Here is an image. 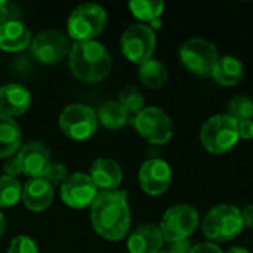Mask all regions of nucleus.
I'll use <instances>...</instances> for the list:
<instances>
[{"label": "nucleus", "instance_id": "19", "mask_svg": "<svg viewBox=\"0 0 253 253\" xmlns=\"http://www.w3.org/2000/svg\"><path fill=\"white\" fill-rule=\"evenodd\" d=\"M31 43L30 28L19 19L7 21L0 25V47L7 52L25 49Z\"/></svg>", "mask_w": 253, "mask_h": 253}, {"label": "nucleus", "instance_id": "18", "mask_svg": "<svg viewBox=\"0 0 253 253\" xmlns=\"http://www.w3.org/2000/svg\"><path fill=\"white\" fill-rule=\"evenodd\" d=\"M89 176L102 191H114L122 184L123 172L116 160L99 157L92 163Z\"/></svg>", "mask_w": 253, "mask_h": 253}, {"label": "nucleus", "instance_id": "31", "mask_svg": "<svg viewBox=\"0 0 253 253\" xmlns=\"http://www.w3.org/2000/svg\"><path fill=\"white\" fill-rule=\"evenodd\" d=\"M3 170L6 172L7 176H16L19 173H22V168H21V163H19V159L18 157H9L4 165H3Z\"/></svg>", "mask_w": 253, "mask_h": 253}, {"label": "nucleus", "instance_id": "38", "mask_svg": "<svg viewBox=\"0 0 253 253\" xmlns=\"http://www.w3.org/2000/svg\"><path fill=\"white\" fill-rule=\"evenodd\" d=\"M159 253H170V252H169V251H160Z\"/></svg>", "mask_w": 253, "mask_h": 253}, {"label": "nucleus", "instance_id": "24", "mask_svg": "<svg viewBox=\"0 0 253 253\" xmlns=\"http://www.w3.org/2000/svg\"><path fill=\"white\" fill-rule=\"evenodd\" d=\"M129 9L138 19L153 24L160 21L165 3L162 0H132L129 1Z\"/></svg>", "mask_w": 253, "mask_h": 253}, {"label": "nucleus", "instance_id": "22", "mask_svg": "<svg viewBox=\"0 0 253 253\" xmlns=\"http://www.w3.org/2000/svg\"><path fill=\"white\" fill-rule=\"evenodd\" d=\"M96 117L102 123V126H105L108 129H120L127 123L129 114L120 105L119 101L110 99L99 105Z\"/></svg>", "mask_w": 253, "mask_h": 253}, {"label": "nucleus", "instance_id": "13", "mask_svg": "<svg viewBox=\"0 0 253 253\" xmlns=\"http://www.w3.org/2000/svg\"><path fill=\"white\" fill-rule=\"evenodd\" d=\"M141 188L150 196H160L168 191L172 184V169L168 162L153 157L145 160L138 172Z\"/></svg>", "mask_w": 253, "mask_h": 253}, {"label": "nucleus", "instance_id": "23", "mask_svg": "<svg viewBox=\"0 0 253 253\" xmlns=\"http://www.w3.org/2000/svg\"><path fill=\"white\" fill-rule=\"evenodd\" d=\"M138 77L147 87L159 89L168 82V68L159 59L151 58L139 65Z\"/></svg>", "mask_w": 253, "mask_h": 253}, {"label": "nucleus", "instance_id": "25", "mask_svg": "<svg viewBox=\"0 0 253 253\" xmlns=\"http://www.w3.org/2000/svg\"><path fill=\"white\" fill-rule=\"evenodd\" d=\"M22 196V187L13 176H0V208H10L19 202Z\"/></svg>", "mask_w": 253, "mask_h": 253}, {"label": "nucleus", "instance_id": "8", "mask_svg": "<svg viewBox=\"0 0 253 253\" xmlns=\"http://www.w3.org/2000/svg\"><path fill=\"white\" fill-rule=\"evenodd\" d=\"M132 123L136 132L154 145L168 144L173 136V123L159 107H145L133 117Z\"/></svg>", "mask_w": 253, "mask_h": 253}, {"label": "nucleus", "instance_id": "26", "mask_svg": "<svg viewBox=\"0 0 253 253\" xmlns=\"http://www.w3.org/2000/svg\"><path fill=\"white\" fill-rule=\"evenodd\" d=\"M119 102L129 116H136L145 108L144 95L135 86H126L125 89H122L119 93Z\"/></svg>", "mask_w": 253, "mask_h": 253}, {"label": "nucleus", "instance_id": "35", "mask_svg": "<svg viewBox=\"0 0 253 253\" xmlns=\"http://www.w3.org/2000/svg\"><path fill=\"white\" fill-rule=\"evenodd\" d=\"M242 219H243V225L246 228L253 230V203L243 208V211H242Z\"/></svg>", "mask_w": 253, "mask_h": 253}, {"label": "nucleus", "instance_id": "11", "mask_svg": "<svg viewBox=\"0 0 253 253\" xmlns=\"http://www.w3.org/2000/svg\"><path fill=\"white\" fill-rule=\"evenodd\" d=\"M31 53L43 64H55L61 61L70 50V37L59 30L40 31L30 43Z\"/></svg>", "mask_w": 253, "mask_h": 253}, {"label": "nucleus", "instance_id": "33", "mask_svg": "<svg viewBox=\"0 0 253 253\" xmlns=\"http://www.w3.org/2000/svg\"><path fill=\"white\" fill-rule=\"evenodd\" d=\"M239 136L242 139H253V120H245L237 123Z\"/></svg>", "mask_w": 253, "mask_h": 253}, {"label": "nucleus", "instance_id": "37", "mask_svg": "<svg viewBox=\"0 0 253 253\" xmlns=\"http://www.w3.org/2000/svg\"><path fill=\"white\" fill-rule=\"evenodd\" d=\"M4 230H6V219H4V216H3V213L0 212V237L3 236V233H4Z\"/></svg>", "mask_w": 253, "mask_h": 253}, {"label": "nucleus", "instance_id": "7", "mask_svg": "<svg viewBox=\"0 0 253 253\" xmlns=\"http://www.w3.org/2000/svg\"><path fill=\"white\" fill-rule=\"evenodd\" d=\"M218 58L216 46L202 37L188 39L179 47V59L182 65L193 74L202 77L212 76Z\"/></svg>", "mask_w": 253, "mask_h": 253}, {"label": "nucleus", "instance_id": "1", "mask_svg": "<svg viewBox=\"0 0 253 253\" xmlns=\"http://www.w3.org/2000/svg\"><path fill=\"white\" fill-rule=\"evenodd\" d=\"M130 221L126 193L117 190L98 191L90 205V222L101 237L111 242L122 240L129 233Z\"/></svg>", "mask_w": 253, "mask_h": 253}, {"label": "nucleus", "instance_id": "10", "mask_svg": "<svg viewBox=\"0 0 253 253\" xmlns=\"http://www.w3.org/2000/svg\"><path fill=\"white\" fill-rule=\"evenodd\" d=\"M123 55L135 62L142 64L151 59L156 49V33L147 24H133L122 36L120 40Z\"/></svg>", "mask_w": 253, "mask_h": 253}, {"label": "nucleus", "instance_id": "21", "mask_svg": "<svg viewBox=\"0 0 253 253\" xmlns=\"http://www.w3.org/2000/svg\"><path fill=\"white\" fill-rule=\"evenodd\" d=\"M21 129L18 123L4 114H0V159L12 157L21 148Z\"/></svg>", "mask_w": 253, "mask_h": 253}, {"label": "nucleus", "instance_id": "2", "mask_svg": "<svg viewBox=\"0 0 253 253\" xmlns=\"http://www.w3.org/2000/svg\"><path fill=\"white\" fill-rule=\"evenodd\" d=\"M70 68L83 82H101L111 70V55L96 40L74 42L70 50Z\"/></svg>", "mask_w": 253, "mask_h": 253}, {"label": "nucleus", "instance_id": "27", "mask_svg": "<svg viewBox=\"0 0 253 253\" xmlns=\"http://www.w3.org/2000/svg\"><path fill=\"white\" fill-rule=\"evenodd\" d=\"M231 119H234L237 123L245 120H253V101L248 96L239 95L233 98L228 104V113Z\"/></svg>", "mask_w": 253, "mask_h": 253}, {"label": "nucleus", "instance_id": "6", "mask_svg": "<svg viewBox=\"0 0 253 253\" xmlns=\"http://www.w3.org/2000/svg\"><path fill=\"white\" fill-rule=\"evenodd\" d=\"M199 211L191 205H175L169 208L160 222V231L165 242L175 243L188 240L199 227Z\"/></svg>", "mask_w": 253, "mask_h": 253}, {"label": "nucleus", "instance_id": "30", "mask_svg": "<svg viewBox=\"0 0 253 253\" xmlns=\"http://www.w3.org/2000/svg\"><path fill=\"white\" fill-rule=\"evenodd\" d=\"M19 16V10L16 7V4L6 1V0H0V25H3L7 21H15Z\"/></svg>", "mask_w": 253, "mask_h": 253}, {"label": "nucleus", "instance_id": "9", "mask_svg": "<svg viewBox=\"0 0 253 253\" xmlns=\"http://www.w3.org/2000/svg\"><path fill=\"white\" fill-rule=\"evenodd\" d=\"M98 126V117L95 111L84 104H70L59 114L61 130L76 141L90 138Z\"/></svg>", "mask_w": 253, "mask_h": 253}, {"label": "nucleus", "instance_id": "28", "mask_svg": "<svg viewBox=\"0 0 253 253\" xmlns=\"http://www.w3.org/2000/svg\"><path fill=\"white\" fill-rule=\"evenodd\" d=\"M7 253H39V246L28 236H16L10 240Z\"/></svg>", "mask_w": 253, "mask_h": 253}, {"label": "nucleus", "instance_id": "34", "mask_svg": "<svg viewBox=\"0 0 253 253\" xmlns=\"http://www.w3.org/2000/svg\"><path fill=\"white\" fill-rule=\"evenodd\" d=\"M193 249V245L188 240H182V242H175L170 243L169 246V252L170 253H190Z\"/></svg>", "mask_w": 253, "mask_h": 253}, {"label": "nucleus", "instance_id": "16", "mask_svg": "<svg viewBox=\"0 0 253 253\" xmlns=\"http://www.w3.org/2000/svg\"><path fill=\"white\" fill-rule=\"evenodd\" d=\"M31 104L30 90L19 83L0 86V114L13 117L25 113Z\"/></svg>", "mask_w": 253, "mask_h": 253}, {"label": "nucleus", "instance_id": "32", "mask_svg": "<svg viewBox=\"0 0 253 253\" xmlns=\"http://www.w3.org/2000/svg\"><path fill=\"white\" fill-rule=\"evenodd\" d=\"M190 253H224L222 249L213 243V242H205V243H199L196 246H193Z\"/></svg>", "mask_w": 253, "mask_h": 253}, {"label": "nucleus", "instance_id": "29", "mask_svg": "<svg viewBox=\"0 0 253 253\" xmlns=\"http://www.w3.org/2000/svg\"><path fill=\"white\" fill-rule=\"evenodd\" d=\"M43 178L47 179L52 185H59V184H62L68 178L67 166L62 165V163H52Z\"/></svg>", "mask_w": 253, "mask_h": 253}, {"label": "nucleus", "instance_id": "14", "mask_svg": "<svg viewBox=\"0 0 253 253\" xmlns=\"http://www.w3.org/2000/svg\"><path fill=\"white\" fill-rule=\"evenodd\" d=\"M16 157L19 159L22 172L30 178H43L52 165L49 148L40 141H30L24 144Z\"/></svg>", "mask_w": 253, "mask_h": 253}, {"label": "nucleus", "instance_id": "12", "mask_svg": "<svg viewBox=\"0 0 253 253\" xmlns=\"http://www.w3.org/2000/svg\"><path fill=\"white\" fill-rule=\"evenodd\" d=\"M98 194V187L87 173L76 172L61 184L62 202L74 209H83L90 206Z\"/></svg>", "mask_w": 253, "mask_h": 253}, {"label": "nucleus", "instance_id": "20", "mask_svg": "<svg viewBox=\"0 0 253 253\" xmlns=\"http://www.w3.org/2000/svg\"><path fill=\"white\" fill-rule=\"evenodd\" d=\"M243 76H245L243 62L231 55L219 56L212 71V77L215 79V82L225 87L236 86L243 79Z\"/></svg>", "mask_w": 253, "mask_h": 253}, {"label": "nucleus", "instance_id": "15", "mask_svg": "<svg viewBox=\"0 0 253 253\" xmlns=\"http://www.w3.org/2000/svg\"><path fill=\"white\" fill-rule=\"evenodd\" d=\"M165 239L160 227L151 222L136 227L127 239L129 253H159L163 248Z\"/></svg>", "mask_w": 253, "mask_h": 253}, {"label": "nucleus", "instance_id": "4", "mask_svg": "<svg viewBox=\"0 0 253 253\" xmlns=\"http://www.w3.org/2000/svg\"><path fill=\"white\" fill-rule=\"evenodd\" d=\"M239 129L237 122L228 114H215L200 130V141L206 151L211 154H225L231 151L239 142Z\"/></svg>", "mask_w": 253, "mask_h": 253}, {"label": "nucleus", "instance_id": "36", "mask_svg": "<svg viewBox=\"0 0 253 253\" xmlns=\"http://www.w3.org/2000/svg\"><path fill=\"white\" fill-rule=\"evenodd\" d=\"M225 253H251L246 248H240V246H233V248H230L228 251Z\"/></svg>", "mask_w": 253, "mask_h": 253}, {"label": "nucleus", "instance_id": "17", "mask_svg": "<svg viewBox=\"0 0 253 253\" xmlns=\"http://www.w3.org/2000/svg\"><path fill=\"white\" fill-rule=\"evenodd\" d=\"M53 185L44 178H30L22 187L24 205L34 212L44 211L53 200Z\"/></svg>", "mask_w": 253, "mask_h": 253}, {"label": "nucleus", "instance_id": "3", "mask_svg": "<svg viewBox=\"0 0 253 253\" xmlns=\"http://www.w3.org/2000/svg\"><path fill=\"white\" fill-rule=\"evenodd\" d=\"M242 211L233 205L212 208L202 224L203 234L213 243H224L236 239L243 231Z\"/></svg>", "mask_w": 253, "mask_h": 253}, {"label": "nucleus", "instance_id": "5", "mask_svg": "<svg viewBox=\"0 0 253 253\" xmlns=\"http://www.w3.org/2000/svg\"><path fill=\"white\" fill-rule=\"evenodd\" d=\"M107 24V12L102 6L95 3L79 4L70 15L67 30L68 37L76 42L95 40Z\"/></svg>", "mask_w": 253, "mask_h": 253}]
</instances>
